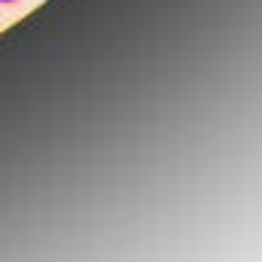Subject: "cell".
Returning <instances> with one entry per match:
<instances>
[{
    "instance_id": "6da1fadb",
    "label": "cell",
    "mask_w": 262,
    "mask_h": 262,
    "mask_svg": "<svg viewBox=\"0 0 262 262\" xmlns=\"http://www.w3.org/2000/svg\"><path fill=\"white\" fill-rule=\"evenodd\" d=\"M13 3H18V0H0V6H13Z\"/></svg>"
}]
</instances>
